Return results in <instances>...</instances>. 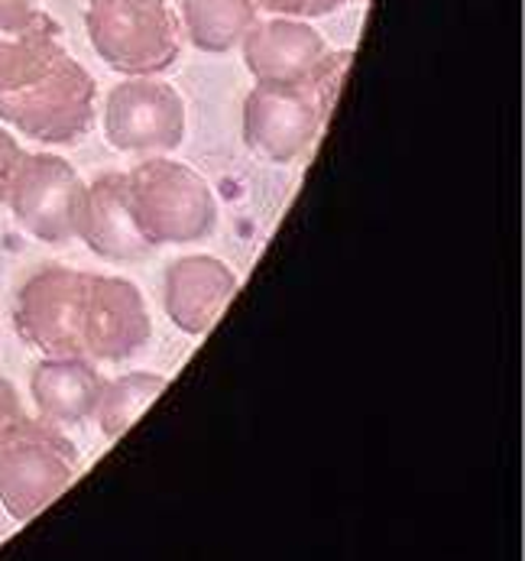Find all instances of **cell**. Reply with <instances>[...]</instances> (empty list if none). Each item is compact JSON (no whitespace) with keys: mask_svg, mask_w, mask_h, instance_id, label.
Masks as SVG:
<instances>
[{"mask_svg":"<svg viewBox=\"0 0 525 561\" xmlns=\"http://www.w3.org/2000/svg\"><path fill=\"white\" fill-rule=\"evenodd\" d=\"M162 390H166V377L150 374V370H134L104 383V393L94 409V419L104 438H121Z\"/></svg>","mask_w":525,"mask_h":561,"instance_id":"2e32d148","label":"cell"},{"mask_svg":"<svg viewBox=\"0 0 525 561\" xmlns=\"http://www.w3.org/2000/svg\"><path fill=\"white\" fill-rule=\"evenodd\" d=\"M104 137L121 153H169L185 137V101L166 81H121L104 104Z\"/></svg>","mask_w":525,"mask_h":561,"instance_id":"ba28073f","label":"cell"},{"mask_svg":"<svg viewBox=\"0 0 525 561\" xmlns=\"http://www.w3.org/2000/svg\"><path fill=\"white\" fill-rule=\"evenodd\" d=\"M23 419H26V409H23L20 397H16L13 383L0 377V438H3L13 425H20Z\"/></svg>","mask_w":525,"mask_h":561,"instance_id":"ac0fdd59","label":"cell"},{"mask_svg":"<svg viewBox=\"0 0 525 561\" xmlns=\"http://www.w3.org/2000/svg\"><path fill=\"white\" fill-rule=\"evenodd\" d=\"M253 7L279 13V16H301L305 13V0H253Z\"/></svg>","mask_w":525,"mask_h":561,"instance_id":"d6986e66","label":"cell"},{"mask_svg":"<svg viewBox=\"0 0 525 561\" xmlns=\"http://www.w3.org/2000/svg\"><path fill=\"white\" fill-rule=\"evenodd\" d=\"M78 474L72 442L46 419H23L0 438V506L16 523L46 510Z\"/></svg>","mask_w":525,"mask_h":561,"instance_id":"5b68a950","label":"cell"},{"mask_svg":"<svg viewBox=\"0 0 525 561\" xmlns=\"http://www.w3.org/2000/svg\"><path fill=\"white\" fill-rule=\"evenodd\" d=\"M23 160V150L20 144L13 140V134H7L0 127V205L7 202V192H10V182H13V172Z\"/></svg>","mask_w":525,"mask_h":561,"instance_id":"e0dca14e","label":"cell"},{"mask_svg":"<svg viewBox=\"0 0 525 561\" xmlns=\"http://www.w3.org/2000/svg\"><path fill=\"white\" fill-rule=\"evenodd\" d=\"M253 23V0H182V30L195 49L212 56L230 53Z\"/></svg>","mask_w":525,"mask_h":561,"instance_id":"9a60e30c","label":"cell"},{"mask_svg":"<svg viewBox=\"0 0 525 561\" xmlns=\"http://www.w3.org/2000/svg\"><path fill=\"white\" fill-rule=\"evenodd\" d=\"M30 393L49 425H78L94 415L104 377L88 357H46L30 374Z\"/></svg>","mask_w":525,"mask_h":561,"instance_id":"4fadbf2b","label":"cell"},{"mask_svg":"<svg viewBox=\"0 0 525 561\" xmlns=\"http://www.w3.org/2000/svg\"><path fill=\"white\" fill-rule=\"evenodd\" d=\"M152 319L144 293L124 276L88 273L81 351L88 360L121 364L147 347Z\"/></svg>","mask_w":525,"mask_h":561,"instance_id":"9c48e42d","label":"cell"},{"mask_svg":"<svg viewBox=\"0 0 525 561\" xmlns=\"http://www.w3.org/2000/svg\"><path fill=\"white\" fill-rule=\"evenodd\" d=\"M127 205L150 247L205 241L218 221L212 185L185 162L147 160L127 172Z\"/></svg>","mask_w":525,"mask_h":561,"instance_id":"277c9868","label":"cell"},{"mask_svg":"<svg viewBox=\"0 0 525 561\" xmlns=\"http://www.w3.org/2000/svg\"><path fill=\"white\" fill-rule=\"evenodd\" d=\"M351 53H328L318 72L305 81H256L243 98V140L266 162L286 165L301 160L318 140L334 94L341 88Z\"/></svg>","mask_w":525,"mask_h":561,"instance_id":"6da1fadb","label":"cell"},{"mask_svg":"<svg viewBox=\"0 0 525 561\" xmlns=\"http://www.w3.org/2000/svg\"><path fill=\"white\" fill-rule=\"evenodd\" d=\"M88 273L69 266H43L16 289L13 328L20 341L46 357H84L81 319H84Z\"/></svg>","mask_w":525,"mask_h":561,"instance_id":"8992f818","label":"cell"},{"mask_svg":"<svg viewBox=\"0 0 525 561\" xmlns=\"http://www.w3.org/2000/svg\"><path fill=\"white\" fill-rule=\"evenodd\" d=\"M98 84L59 43L30 72L0 88V121L49 147L78 144L94 121Z\"/></svg>","mask_w":525,"mask_h":561,"instance_id":"7a4b0ae2","label":"cell"},{"mask_svg":"<svg viewBox=\"0 0 525 561\" xmlns=\"http://www.w3.org/2000/svg\"><path fill=\"white\" fill-rule=\"evenodd\" d=\"M237 293V273L212 253H189L169 263L162 279V306L169 321L192 337H202L221 319Z\"/></svg>","mask_w":525,"mask_h":561,"instance_id":"30bf717a","label":"cell"},{"mask_svg":"<svg viewBox=\"0 0 525 561\" xmlns=\"http://www.w3.org/2000/svg\"><path fill=\"white\" fill-rule=\"evenodd\" d=\"M84 30L101 62L130 79L162 76L182 56V26L169 0H88Z\"/></svg>","mask_w":525,"mask_h":561,"instance_id":"3957f363","label":"cell"},{"mask_svg":"<svg viewBox=\"0 0 525 561\" xmlns=\"http://www.w3.org/2000/svg\"><path fill=\"white\" fill-rule=\"evenodd\" d=\"M81 195L84 182L72 162L53 153H23L3 205L33 241L62 247L76 238Z\"/></svg>","mask_w":525,"mask_h":561,"instance_id":"52a82bcc","label":"cell"},{"mask_svg":"<svg viewBox=\"0 0 525 561\" xmlns=\"http://www.w3.org/2000/svg\"><path fill=\"white\" fill-rule=\"evenodd\" d=\"M351 3H364V0H305V13L301 16H328L341 7H351Z\"/></svg>","mask_w":525,"mask_h":561,"instance_id":"ffe728a7","label":"cell"},{"mask_svg":"<svg viewBox=\"0 0 525 561\" xmlns=\"http://www.w3.org/2000/svg\"><path fill=\"white\" fill-rule=\"evenodd\" d=\"M62 43V26L36 0H0V88Z\"/></svg>","mask_w":525,"mask_h":561,"instance_id":"5bb4252c","label":"cell"},{"mask_svg":"<svg viewBox=\"0 0 525 561\" xmlns=\"http://www.w3.org/2000/svg\"><path fill=\"white\" fill-rule=\"evenodd\" d=\"M243 66L256 81H305L328 59V43L315 26L296 16L256 20L243 33Z\"/></svg>","mask_w":525,"mask_h":561,"instance_id":"8fae6325","label":"cell"},{"mask_svg":"<svg viewBox=\"0 0 525 561\" xmlns=\"http://www.w3.org/2000/svg\"><path fill=\"white\" fill-rule=\"evenodd\" d=\"M76 238L98 256L117 263H130L150 253V243L140 238L127 205V175L104 172L91 185H84Z\"/></svg>","mask_w":525,"mask_h":561,"instance_id":"7c38bea8","label":"cell"}]
</instances>
